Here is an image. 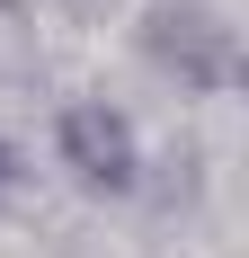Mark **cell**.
Instances as JSON below:
<instances>
[{"label":"cell","mask_w":249,"mask_h":258,"mask_svg":"<svg viewBox=\"0 0 249 258\" xmlns=\"http://www.w3.org/2000/svg\"><path fill=\"white\" fill-rule=\"evenodd\" d=\"M53 169L80 196H107V205L143 196V134H134V116L107 107V98H63L53 107Z\"/></svg>","instance_id":"obj_1"},{"label":"cell","mask_w":249,"mask_h":258,"mask_svg":"<svg viewBox=\"0 0 249 258\" xmlns=\"http://www.w3.org/2000/svg\"><path fill=\"white\" fill-rule=\"evenodd\" d=\"M143 62L169 72L178 89H196V98H223L240 80V36L205 0H151L143 9Z\"/></svg>","instance_id":"obj_2"},{"label":"cell","mask_w":249,"mask_h":258,"mask_svg":"<svg viewBox=\"0 0 249 258\" xmlns=\"http://www.w3.org/2000/svg\"><path fill=\"white\" fill-rule=\"evenodd\" d=\"M18 178H27V169H18V152H9V134H0V205L18 196Z\"/></svg>","instance_id":"obj_3"},{"label":"cell","mask_w":249,"mask_h":258,"mask_svg":"<svg viewBox=\"0 0 249 258\" xmlns=\"http://www.w3.org/2000/svg\"><path fill=\"white\" fill-rule=\"evenodd\" d=\"M53 9H72V18H107L116 0H53Z\"/></svg>","instance_id":"obj_4"},{"label":"cell","mask_w":249,"mask_h":258,"mask_svg":"<svg viewBox=\"0 0 249 258\" xmlns=\"http://www.w3.org/2000/svg\"><path fill=\"white\" fill-rule=\"evenodd\" d=\"M0 9H9V0H0Z\"/></svg>","instance_id":"obj_5"}]
</instances>
